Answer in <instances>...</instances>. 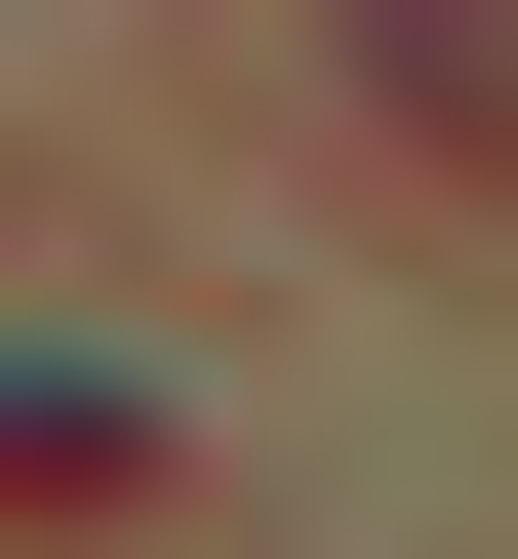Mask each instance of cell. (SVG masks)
<instances>
[{"label": "cell", "instance_id": "7a4b0ae2", "mask_svg": "<svg viewBox=\"0 0 518 559\" xmlns=\"http://www.w3.org/2000/svg\"><path fill=\"white\" fill-rule=\"evenodd\" d=\"M0 520H160V400L120 360H0Z\"/></svg>", "mask_w": 518, "mask_h": 559}, {"label": "cell", "instance_id": "6da1fadb", "mask_svg": "<svg viewBox=\"0 0 518 559\" xmlns=\"http://www.w3.org/2000/svg\"><path fill=\"white\" fill-rule=\"evenodd\" d=\"M320 81H359V120H399V160H438V200H518V0H320Z\"/></svg>", "mask_w": 518, "mask_h": 559}]
</instances>
